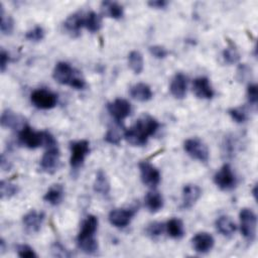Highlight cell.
<instances>
[{"instance_id":"9a60e30c","label":"cell","mask_w":258,"mask_h":258,"mask_svg":"<svg viewBox=\"0 0 258 258\" xmlns=\"http://www.w3.org/2000/svg\"><path fill=\"white\" fill-rule=\"evenodd\" d=\"M43 221H44V214L42 212H37L35 210L29 211L22 218L23 226L26 232L30 234L38 233L41 229Z\"/></svg>"},{"instance_id":"9c48e42d","label":"cell","mask_w":258,"mask_h":258,"mask_svg":"<svg viewBox=\"0 0 258 258\" xmlns=\"http://www.w3.org/2000/svg\"><path fill=\"white\" fill-rule=\"evenodd\" d=\"M215 184L222 190H231L237 184V177L230 164H223L214 175Z\"/></svg>"},{"instance_id":"d590c367","label":"cell","mask_w":258,"mask_h":258,"mask_svg":"<svg viewBox=\"0 0 258 258\" xmlns=\"http://www.w3.org/2000/svg\"><path fill=\"white\" fill-rule=\"evenodd\" d=\"M44 29L42 26L40 25H35L34 27H32L31 29H29L26 33H25V38L28 41H32V42H38L40 40L43 39L44 37Z\"/></svg>"},{"instance_id":"7402d4cb","label":"cell","mask_w":258,"mask_h":258,"mask_svg":"<svg viewBox=\"0 0 258 258\" xmlns=\"http://www.w3.org/2000/svg\"><path fill=\"white\" fill-rule=\"evenodd\" d=\"M93 188H94V191L103 196V197H106L109 195L110 192V181L107 177V174L102 170H98V172L96 173V176H95V180H94V183H93Z\"/></svg>"},{"instance_id":"277c9868","label":"cell","mask_w":258,"mask_h":258,"mask_svg":"<svg viewBox=\"0 0 258 258\" xmlns=\"http://www.w3.org/2000/svg\"><path fill=\"white\" fill-rule=\"evenodd\" d=\"M52 77L56 83L70 86L77 90H83L86 87L84 78L67 61H59L55 64L52 71Z\"/></svg>"},{"instance_id":"e575fe53","label":"cell","mask_w":258,"mask_h":258,"mask_svg":"<svg viewBox=\"0 0 258 258\" xmlns=\"http://www.w3.org/2000/svg\"><path fill=\"white\" fill-rule=\"evenodd\" d=\"M222 151L226 157H232L236 151V142L232 135L225 136L222 143Z\"/></svg>"},{"instance_id":"7a4b0ae2","label":"cell","mask_w":258,"mask_h":258,"mask_svg":"<svg viewBox=\"0 0 258 258\" xmlns=\"http://www.w3.org/2000/svg\"><path fill=\"white\" fill-rule=\"evenodd\" d=\"M98 224V218L94 215H89L82 223L77 236V245L79 249L86 254L92 255L98 251V241L95 237Z\"/></svg>"},{"instance_id":"cb8c5ba5","label":"cell","mask_w":258,"mask_h":258,"mask_svg":"<svg viewBox=\"0 0 258 258\" xmlns=\"http://www.w3.org/2000/svg\"><path fill=\"white\" fill-rule=\"evenodd\" d=\"M163 198L155 190L148 191L144 198V205L150 213H156L163 208Z\"/></svg>"},{"instance_id":"8d00e7d4","label":"cell","mask_w":258,"mask_h":258,"mask_svg":"<svg viewBox=\"0 0 258 258\" xmlns=\"http://www.w3.org/2000/svg\"><path fill=\"white\" fill-rule=\"evenodd\" d=\"M105 141L109 144H113V145H118L121 142L122 136L120 134V132L116 129V128H109L105 134L104 137Z\"/></svg>"},{"instance_id":"d6a6232c","label":"cell","mask_w":258,"mask_h":258,"mask_svg":"<svg viewBox=\"0 0 258 258\" xmlns=\"http://www.w3.org/2000/svg\"><path fill=\"white\" fill-rule=\"evenodd\" d=\"M165 231V224L160 222H151L147 225L145 232L147 236H149L151 239H156L160 237L163 232Z\"/></svg>"},{"instance_id":"f35d334b","label":"cell","mask_w":258,"mask_h":258,"mask_svg":"<svg viewBox=\"0 0 258 258\" xmlns=\"http://www.w3.org/2000/svg\"><path fill=\"white\" fill-rule=\"evenodd\" d=\"M149 49V52L152 56H154L155 58H158V59H163L165 58L167 55H168V50L166 49V47L162 46V45H159V44H155V45H150L148 47Z\"/></svg>"},{"instance_id":"44dd1931","label":"cell","mask_w":258,"mask_h":258,"mask_svg":"<svg viewBox=\"0 0 258 258\" xmlns=\"http://www.w3.org/2000/svg\"><path fill=\"white\" fill-rule=\"evenodd\" d=\"M0 123L3 128L9 129H21L24 126V124H22V119L15 112L9 109H6L2 112Z\"/></svg>"},{"instance_id":"ba28073f","label":"cell","mask_w":258,"mask_h":258,"mask_svg":"<svg viewBox=\"0 0 258 258\" xmlns=\"http://www.w3.org/2000/svg\"><path fill=\"white\" fill-rule=\"evenodd\" d=\"M30 101L38 109L49 110L56 106L57 95L45 89H37L31 93Z\"/></svg>"},{"instance_id":"ac0fdd59","label":"cell","mask_w":258,"mask_h":258,"mask_svg":"<svg viewBox=\"0 0 258 258\" xmlns=\"http://www.w3.org/2000/svg\"><path fill=\"white\" fill-rule=\"evenodd\" d=\"M187 90V78L182 73H176L171 79L169 91L175 99H183Z\"/></svg>"},{"instance_id":"603a6c76","label":"cell","mask_w":258,"mask_h":258,"mask_svg":"<svg viewBox=\"0 0 258 258\" xmlns=\"http://www.w3.org/2000/svg\"><path fill=\"white\" fill-rule=\"evenodd\" d=\"M63 195H64L63 186L59 183H56V184H52L46 190V192L43 196V200L44 202H46L51 206H57L61 203L63 199Z\"/></svg>"},{"instance_id":"60d3db41","label":"cell","mask_w":258,"mask_h":258,"mask_svg":"<svg viewBox=\"0 0 258 258\" xmlns=\"http://www.w3.org/2000/svg\"><path fill=\"white\" fill-rule=\"evenodd\" d=\"M16 250H17V255L19 257H22V258L37 257V254L34 252V250L29 245H26V244L18 245Z\"/></svg>"},{"instance_id":"bcb514c9","label":"cell","mask_w":258,"mask_h":258,"mask_svg":"<svg viewBox=\"0 0 258 258\" xmlns=\"http://www.w3.org/2000/svg\"><path fill=\"white\" fill-rule=\"evenodd\" d=\"M4 251H5V242H4L3 239H1V241H0V252L3 253Z\"/></svg>"},{"instance_id":"4dcf8cb0","label":"cell","mask_w":258,"mask_h":258,"mask_svg":"<svg viewBox=\"0 0 258 258\" xmlns=\"http://www.w3.org/2000/svg\"><path fill=\"white\" fill-rule=\"evenodd\" d=\"M222 56L225 60V62L229 64L237 63L240 60V52L236 48L235 44L231 41H229V45L223 50Z\"/></svg>"},{"instance_id":"83f0119b","label":"cell","mask_w":258,"mask_h":258,"mask_svg":"<svg viewBox=\"0 0 258 258\" xmlns=\"http://www.w3.org/2000/svg\"><path fill=\"white\" fill-rule=\"evenodd\" d=\"M84 27L91 32H97L102 27V18L95 11H89L84 16Z\"/></svg>"},{"instance_id":"3957f363","label":"cell","mask_w":258,"mask_h":258,"mask_svg":"<svg viewBox=\"0 0 258 258\" xmlns=\"http://www.w3.org/2000/svg\"><path fill=\"white\" fill-rule=\"evenodd\" d=\"M18 139L23 146L29 149H35L40 146H43L45 148L56 146V141L49 132L35 131L28 125H24L20 129Z\"/></svg>"},{"instance_id":"ee69618b","label":"cell","mask_w":258,"mask_h":258,"mask_svg":"<svg viewBox=\"0 0 258 258\" xmlns=\"http://www.w3.org/2000/svg\"><path fill=\"white\" fill-rule=\"evenodd\" d=\"M147 5L155 9H164L167 7L168 2L165 0H150L147 2Z\"/></svg>"},{"instance_id":"d4e9b609","label":"cell","mask_w":258,"mask_h":258,"mask_svg":"<svg viewBox=\"0 0 258 258\" xmlns=\"http://www.w3.org/2000/svg\"><path fill=\"white\" fill-rule=\"evenodd\" d=\"M215 226H216L217 231L226 237L232 236L236 232V229H237L234 221L228 216L219 217L215 222Z\"/></svg>"},{"instance_id":"8fae6325","label":"cell","mask_w":258,"mask_h":258,"mask_svg":"<svg viewBox=\"0 0 258 258\" xmlns=\"http://www.w3.org/2000/svg\"><path fill=\"white\" fill-rule=\"evenodd\" d=\"M60 164V153L57 146L46 148L45 152L40 158L39 166L42 171L46 173H54Z\"/></svg>"},{"instance_id":"2e32d148","label":"cell","mask_w":258,"mask_h":258,"mask_svg":"<svg viewBox=\"0 0 258 258\" xmlns=\"http://www.w3.org/2000/svg\"><path fill=\"white\" fill-rule=\"evenodd\" d=\"M215 240L213 236L208 232L197 233L191 239V245L196 252L205 254L212 250L214 247Z\"/></svg>"},{"instance_id":"5bb4252c","label":"cell","mask_w":258,"mask_h":258,"mask_svg":"<svg viewBox=\"0 0 258 258\" xmlns=\"http://www.w3.org/2000/svg\"><path fill=\"white\" fill-rule=\"evenodd\" d=\"M202 196V189L199 185L188 183L182 187L181 191V205L180 208L183 210L190 209L199 201Z\"/></svg>"},{"instance_id":"ffe728a7","label":"cell","mask_w":258,"mask_h":258,"mask_svg":"<svg viewBox=\"0 0 258 258\" xmlns=\"http://www.w3.org/2000/svg\"><path fill=\"white\" fill-rule=\"evenodd\" d=\"M130 96L138 102H147L152 99L151 88L144 83H137L130 87L129 89Z\"/></svg>"},{"instance_id":"30bf717a","label":"cell","mask_w":258,"mask_h":258,"mask_svg":"<svg viewBox=\"0 0 258 258\" xmlns=\"http://www.w3.org/2000/svg\"><path fill=\"white\" fill-rule=\"evenodd\" d=\"M140 171V178L146 186L150 188H155L160 182V172L159 170L148 161H141L138 164Z\"/></svg>"},{"instance_id":"6da1fadb","label":"cell","mask_w":258,"mask_h":258,"mask_svg":"<svg viewBox=\"0 0 258 258\" xmlns=\"http://www.w3.org/2000/svg\"><path fill=\"white\" fill-rule=\"evenodd\" d=\"M159 128V122L152 116L144 114L124 132L125 140L133 146H143L150 136Z\"/></svg>"},{"instance_id":"484cf974","label":"cell","mask_w":258,"mask_h":258,"mask_svg":"<svg viewBox=\"0 0 258 258\" xmlns=\"http://www.w3.org/2000/svg\"><path fill=\"white\" fill-rule=\"evenodd\" d=\"M103 13L113 19H120L124 15L123 6L115 1H103L101 3Z\"/></svg>"},{"instance_id":"d6986e66","label":"cell","mask_w":258,"mask_h":258,"mask_svg":"<svg viewBox=\"0 0 258 258\" xmlns=\"http://www.w3.org/2000/svg\"><path fill=\"white\" fill-rule=\"evenodd\" d=\"M84 12H75L71 14L63 22V27L67 32L73 36L79 35L81 29L84 27Z\"/></svg>"},{"instance_id":"4316f807","label":"cell","mask_w":258,"mask_h":258,"mask_svg":"<svg viewBox=\"0 0 258 258\" xmlns=\"http://www.w3.org/2000/svg\"><path fill=\"white\" fill-rule=\"evenodd\" d=\"M165 231L172 239H180L184 235V226L181 220L171 218L165 223Z\"/></svg>"},{"instance_id":"4fadbf2b","label":"cell","mask_w":258,"mask_h":258,"mask_svg":"<svg viewBox=\"0 0 258 258\" xmlns=\"http://www.w3.org/2000/svg\"><path fill=\"white\" fill-rule=\"evenodd\" d=\"M107 110L111 117L117 122H122L131 113V105L125 99H115L107 104Z\"/></svg>"},{"instance_id":"b9f144b4","label":"cell","mask_w":258,"mask_h":258,"mask_svg":"<svg viewBox=\"0 0 258 258\" xmlns=\"http://www.w3.org/2000/svg\"><path fill=\"white\" fill-rule=\"evenodd\" d=\"M237 76L240 81H245L251 77V69H249V67H247L245 63L240 64L237 70Z\"/></svg>"},{"instance_id":"f6af8a7d","label":"cell","mask_w":258,"mask_h":258,"mask_svg":"<svg viewBox=\"0 0 258 258\" xmlns=\"http://www.w3.org/2000/svg\"><path fill=\"white\" fill-rule=\"evenodd\" d=\"M252 196H253L254 200L257 201V185H256V184H255V185L253 186V188H252Z\"/></svg>"},{"instance_id":"836d02e7","label":"cell","mask_w":258,"mask_h":258,"mask_svg":"<svg viewBox=\"0 0 258 258\" xmlns=\"http://www.w3.org/2000/svg\"><path fill=\"white\" fill-rule=\"evenodd\" d=\"M228 113H229L230 117L232 118V120H234L236 123H239V124L246 122L248 119V113L244 107L231 108L228 111Z\"/></svg>"},{"instance_id":"74e56055","label":"cell","mask_w":258,"mask_h":258,"mask_svg":"<svg viewBox=\"0 0 258 258\" xmlns=\"http://www.w3.org/2000/svg\"><path fill=\"white\" fill-rule=\"evenodd\" d=\"M247 100L248 103L256 107L258 103V87L256 84H249L247 87Z\"/></svg>"},{"instance_id":"ab89813d","label":"cell","mask_w":258,"mask_h":258,"mask_svg":"<svg viewBox=\"0 0 258 258\" xmlns=\"http://www.w3.org/2000/svg\"><path fill=\"white\" fill-rule=\"evenodd\" d=\"M51 253L54 257H71L72 256L70 251L67 250L64 246L57 241L51 245Z\"/></svg>"},{"instance_id":"e0dca14e","label":"cell","mask_w":258,"mask_h":258,"mask_svg":"<svg viewBox=\"0 0 258 258\" xmlns=\"http://www.w3.org/2000/svg\"><path fill=\"white\" fill-rule=\"evenodd\" d=\"M192 91L198 98L204 100H210L215 95L210 80L207 77L196 78L192 82Z\"/></svg>"},{"instance_id":"f1b7e54d","label":"cell","mask_w":258,"mask_h":258,"mask_svg":"<svg viewBox=\"0 0 258 258\" xmlns=\"http://www.w3.org/2000/svg\"><path fill=\"white\" fill-rule=\"evenodd\" d=\"M128 66L134 74L139 75L142 73L144 69V59L140 51L138 50L130 51V53L128 54Z\"/></svg>"},{"instance_id":"7bdbcfd3","label":"cell","mask_w":258,"mask_h":258,"mask_svg":"<svg viewBox=\"0 0 258 258\" xmlns=\"http://www.w3.org/2000/svg\"><path fill=\"white\" fill-rule=\"evenodd\" d=\"M10 61V54L8 51H6L4 48H1L0 51V70L1 72H4Z\"/></svg>"},{"instance_id":"8992f818","label":"cell","mask_w":258,"mask_h":258,"mask_svg":"<svg viewBox=\"0 0 258 258\" xmlns=\"http://www.w3.org/2000/svg\"><path fill=\"white\" fill-rule=\"evenodd\" d=\"M184 151L194 159L201 162H208L210 158V151L206 143L200 138H188L183 142Z\"/></svg>"},{"instance_id":"1f68e13d","label":"cell","mask_w":258,"mask_h":258,"mask_svg":"<svg viewBox=\"0 0 258 258\" xmlns=\"http://www.w3.org/2000/svg\"><path fill=\"white\" fill-rule=\"evenodd\" d=\"M18 192V186L10 181L1 180L0 182V196L1 199H10L17 195Z\"/></svg>"},{"instance_id":"5b68a950","label":"cell","mask_w":258,"mask_h":258,"mask_svg":"<svg viewBox=\"0 0 258 258\" xmlns=\"http://www.w3.org/2000/svg\"><path fill=\"white\" fill-rule=\"evenodd\" d=\"M240 229L244 239L248 242H253L256 239L257 231V216L249 208L241 209L239 213Z\"/></svg>"},{"instance_id":"f546056e","label":"cell","mask_w":258,"mask_h":258,"mask_svg":"<svg viewBox=\"0 0 258 258\" xmlns=\"http://www.w3.org/2000/svg\"><path fill=\"white\" fill-rule=\"evenodd\" d=\"M0 16H1V23H0V30L2 34L10 35L14 29V20L10 15H6L4 12V7L2 3H0Z\"/></svg>"},{"instance_id":"52a82bcc","label":"cell","mask_w":258,"mask_h":258,"mask_svg":"<svg viewBox=\"0 0 258 258\" xmlns=\"http://www.w3.org/2000/svg\"><path fill=\"white\" fill-rule=\"evenodd\" d=\"M71 157H70V165L72 169H79L83 166L86 157L90 152V143L88 140L82 139L73 141L71 143Z\"/></svg>"},{"instance_id":"7c38bea8","label":"cell","mask_w":258,"mask_h":258,"mask_svg":"<svg viewBox=\"0 0 258 258\" xmlns=\"http://www.w3.org/2000/svg\"><path fill=\"white\" fill-rule=\"evenodd\" d=\"M136 214V208H120L114 209L109 213L108 220L110 224L116 228L127 227Z\"/></svg>"}]
</instances>
